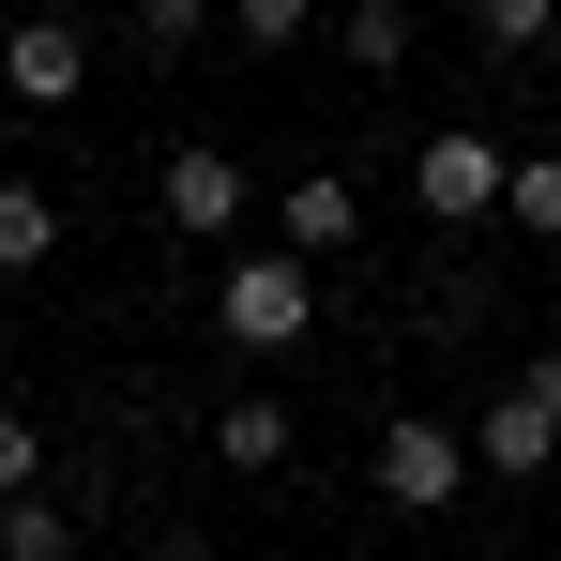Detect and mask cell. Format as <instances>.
Here are the masks:
<instances>
[{"label": "cell", "mask_w": 561, "mask_h": 561, "mask_svg": "<svg viewBox=\"0 0 561 561\" xmlns=\"http://www.w3.org/2000/svg\"><path fill=\"white\" fill-rule=\"evenodd\" d=\"M350 228H365V197L334 183V168H304V183H288V259H334Z\"/></svg>", "instance_id": "obj_7"}, {"label": "cell", "mask_w": 561, "mask_h": 561, "mask_svg": "<svg viewBox=\"0 0 561 561\" xmlns=\"http://www.w3.org/2000/svg\"><path fill=\"white\" fill-rule=\"evenodd\" d=\"M501 183H516V152H501V137H470V122H440V137L410 152V197H425V228H485V213H501Z\"/></svg>", "instance_id": "obj_3"}, {"label": "cell", "mask_w": 561, "mask_h": 561, "mask_svg": "<svg viewBox=\"0 0 561 561\" xmlns=\"http://www.w3.org/2000/svg\"><path fill=\"white\" fill-rule=\"evenodd\" d=\"M319 15H334V0H228V31H243V46H304Z\"/></svg>", "instance_id": "obj_15"}, {"label": "cell", "mask_w": 561, "mask_h": 561, "mask_svg": "<svg viewBox=\"0 0 561 561\" xmlns=\"http://www.w3.org/2000/svg\"><path fill=\"white\" fill-rule=\"evenodd\" d=\"M470 31H485L501 61H547V46H561V0H470Z\"/></svg>", "instance_id": "obj_13"}, {"label": "cell", "mask_w": 561, "mask_h": 561, "mask_svg": "<svg viewBox=\"0 0 561 561\" xmlns=\"http://www.w3.org/2000/svg\"><path fill=\"white\" fill-rule=\"evenodd\" d=\"M379 501H394V516H456L470 501V425H425V410L379 425Z\"/></svg>", "instance_id": "obj_4"}, {"label": "cell", "mask_w": 561, "mask_h": 561, "mask_svg": "<svg viewBox=\"0 0 561 561\" xmlns=\"http://www.w3.org/2000/svg\"><path fill=\"white\" fill-rule=\"evenodd\" d=\"M122 31H137L152 61H183V46H213V31H228V0H122Z\"/></svg>", "instance_id": "obj_11"}, {"label": "cell", "mask_w": 561, "mask_h": 561, "mask_svg": "<svg viewBox=\"0 0 561 561\" xmlns=\"http://www.w3.org/2000/svg\"><path fill=\"white\" fill-rule=\"evenodd\" d=\"M501 213H516L531 243H561V152H516V183H501Z\"/></svg>", "instance_id": "obj_14"}, {"label": "cell", "mask_w": 561, "mask_h": 561, "mask_svg": "<svg viewBox=\"0 0 561 561\" xmlns=\"http://www.w3.org/2000/svg\"><path fill=\"white\" fill-rule=\"evenodd\" d=\"M0 92H15V106H77V92H92V31H77L61 0L15 15V31H0Z\"/></svg>", "instance_id": "obj_5"}, {"label": "cell", "mask_w": 561, "mask_h": 561, "mask_svg": "<svg viewBox=\"0 0 561 561\" xmlns=\"http://www.w3.org/2000/svg\"><path fill=\"white\" fill-rule=\"evenodd\" d=\"M0 561H77V501L15 485V501H0Z\"/></svg>", "instance_id": "obj_10"}, {"label": "cell", "mask_w": 561, "mask_h": 561, "mask_svg": "<svg viewBox=\"0 0 561 561\" xmlns=\"http://www.w3.org/2000/svg\"><path fill=\"white\" fill-rule=\"evenodd\" d=\"M470 470H485V485H547V470H561V350L516 365L485 410H470Z\"/></svg>", "instance_id": "obj_2"}, {"label": "cell", "mask_w": 561, "mask_h": 561, "mask_svg": "<svg viewBox=\"0 0 561 561\" xmlns=\"http://www.w3.org/2000/svg\"><path fill=\"white\" fill-rule=\"evenodd\" d=\"M31 470H46V440H31V425H15V410H0V501H15V485H31Z\"/></svg>", "instance_id": "obj_16"}, {"label": "cell", "mask_w": 561, "mask_h": 561, "mask_svg": "<svg viewBox=\"0 0 561 561\" xmlns=\"http://www.w3.org/2000/svg\"><path fill=\"white\" fill-rule=\"evenodd\" d=\"M213 334L228 350H304L319 334V259H288V243H259V259H228V288H213Z\"/></svg>", "instance_id": "obj_1"}, {"label": "cell", "mask_w": 561, "mask_h": 561, "mask_svg": "<svg viewBox=\"0 0 561 561\" xmlns=\"http://www.w3.org/2000/svg\"><path fill=\"white\" fill-rule=\"evenodd\" d=\"M213 456L228 470H288V394H228L213 410Z\"/></svg>", "instance_id": "obj_8"}, {"label": "cell", "mask_w": 561, "mask_h": 561, "mask_svg": "<svg viewBox=\"0 0 561 561\" xmlns=\"http://www.w3.org/2000/svg\"><path fill=\"white\" fill-rule=\"evenodd\" d=\"M334 46H350L365 77H394V61H410V0H334Z\"/></svg>", "instance_id": "obj_12"}, {"label": "cell", "mask_w": 561, "mask_h": 561, "mask_svg": "<svg viewBox=\"0 0 561 561\" xmlns=\"http://www.w3.org/2000/svg\"><path fill=\"white\" fill-rule=\"evenodd\" d=\"M61 259V197L46 183H0V274H46Z\"/></svg>", "instance_id": "obj_9"}, {"label": "cell", "mask_w": 561, "mask_h": 561, "mask_svg": "<svg viewBox=\"0 0 561 561\" xmlns=\"http://www.w3.org/2000/svg\"><path fill=\"white\" fill-rule=\"evenodd\" d=\"M152 213H168L183 243H228V228H243V152H213V137H183V152L152 168Z\"/></svg>", "instance_id": "obj_6"}]
</instances>
